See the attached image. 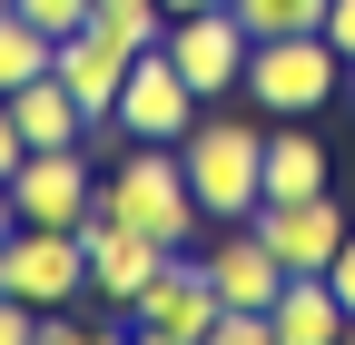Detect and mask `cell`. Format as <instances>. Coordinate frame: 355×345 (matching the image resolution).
<instances>
[{"label": "cell", "mask_w": 355, "mask_h": 345, "mask_svg": "<svg viewBox=\"0 0 355 345\" xmlns=\"http://www.w3.org/2000/svg\"><path fill=\"white\" fill-rule=\"evenodd\" d=\"M247 39H286V30H326V0H227Z\"/></svg>", "instance_id": "e0dca14e"}, {"label": "cell", "mask_w": 355, "mask_h": 345, "mask_svg": "<svg viewBox=\"0 0 355 345\" xmlns=\"http://www.w3.org/2000/svg\"><path fill=\"white\" fill-rule=\"evenodd\" d=\"M99 207L109 218H128V227H148L158 247H198V188H188V168H178V148L168 139H128V158H119V178H99Z\"/></svg>", "instance_id": "7a4b0ae2"}, {"label": "cell", "mask_w": 355, "mask_h": 345, "mask_svg": "<svg viewBox=\"0 0 355 345\" xmlns=\"http://www.w3.org/2000/svg\"><path fill=\"white\" fill-rule=\"evenodd\" d=\"M30 158V139H20V118H10V99H0V188H10V168Z\"/></svg>", "instance_id": "44dd1931"}, {"label": "cell", "mask_w": 355, "mask_h": 345, "mask_svg": "<svg viewBox=\"0 0 355 345\" xmlns=\"http://www.w3.org/2000/svg\"><path fill=\"white\" fill-rule=\"evenodd\" d=\"M10 10H20L30 30H50V39H69V30H89V20H99V0H10Z\"/></svg>", "instance_id": "ac0fdd59"}, {"label": "cell", "mask_w": 355, "mask_h": 345, "mask_svg": "<svg viewBox=\"0 0 355 345\" xmlns=\"http://www.w3.org/2000/svg\"><path fill=\"white\" fill-rule=\"evenodd\" d=\"M10 118H20V139H30V148H79L89 128H99V118H89V109L60 89V69H40L30 89H10Z\"/></svg>", "instance_id": "5bb4252c"}, {"label": "cell", "mask_w": 355, "mask_h": 345, "mask_svg": "<svg viewBox=\"0 0 355 345\" xmlns=\"http://www.w3.org/2000/svg\"><path fill=\"white\" fill-rule=\"evenodd\" d=\"M10 227H20V207H10V188H0V247H10Z\"/></svg>", "instance_id": "603a6c76"}, {"label": "cell", "mask_w": 355, "mask_h": 345, "mask_svg": "<svg viewBox=\"0 0 355 345\" xmlns=\"http://www.w3.org/2000/svg\"><path fill=\"white\" fill-rule=\"evenodd\" d=\"M0 10H10V0H0Z\"/></svg>", "instance_id": "d4e9b609"}, {"label": "cell", "mask_w": 355, "mask_h": 345, "mask_svg": "<svg viewBox=\"0 0 355 345\" xmlns=\"http://www.w3.org/2000/svg\"><path fill=\"white\" fill-rule=\"evenodd\" d=\"M336 89H345V60H336L326 30H286V39H257L247 50V99L266 118H316Z\"/></svg>", "instance_id": "3957f363"}, {"label": "cell", "mask_w": 355, "mask_h": 345, "mask_svg": "<svg viewBox=\"0 0 355 345\" xmlns=\"http://www.w3.org/2000/svg\"><path fill=\"white\" fill-rule=\"evenodd\" d=\"M10 207H20V227H79L99 207V178H89L79 148H30L10 168Z\"/></svg>", "instance_id": "8fae6325"}, {"label": "cell", "mask_w": 355, "mask_h": 345, "mask_svg": "<svg viewBox=\"0 0 355 345\" xmlns=\"http://www.w3.org/2000/svg\"><path fill=\"white\" fill-rule=\"evenodd\" d=\"M79 247H89V296H99L109 316H128V306H139V286L178 256V247H158L148 227L109 218V207H89V218H79Z\"/></svg>", "instance_id": "8992f818"}, {"label": "cell", "mask_w": 355, "mask_h": 345, "mask_svg": "<svg viewBox=\"0 0 355 345\" xmlns=\"http://www.w3.org/2000/svg\"><path fill=\"white\" fill-rule=\"evenodd\" d=\"M198 267H207V286H217V306H277V286H286L277 247H266L247 218L217 227V247H198Z\"/></svg>", "instance_id": "7c38bea8"}, {"label": "cell", "mask_w": 355, "mask_h": 345, "mask_svg": "<svg viewBox=\"0 0 355 345\" xmlns=\"http://www.w3.org/2000/svg\"><path fill=\"white\" fill-rule=\"evenodd\" d=\"M50 50H60L50 30H30L20 10H0V99H10V89H30V79L50 69Z\"/></svg>", "instance_id": "2e32d148"}, {"label": "cell", "mask_w": 355, "mask_h": 345, "mask_svg": "<svg viewBox=\"0 0 355 345\" xmlns=\"http://www.w3.org/2000/svg\"><path fill=\"white\" fill-rule=\"evenodd\" d=\"M0 345H40V306H20L10 286H0Z\"/></svg>", "instance_id": "d6986e66"}, {"label": "cell", "mask_w": 355, "mask_h": 345, "mask_svg": "<svg viewBox=\"0 0 355 345\" xmlns=\"http://www.w3.org/2000/svg\"><path fill=\"white\" fill-rule=\"evenodd\" d=\"M326 286H336V296H345V306H355V237H345V247H336V267H326Z\"/></svg>", "instance_id": "7402d4cb"}, {"label": "cell", "mask_w": 355, "mask_h": 345, "mask_svg": "<svg viewBox=\"0 0 355 345\" xmlns=\"http://www.w3.org/2000/svg\"><path fill=\"white\" fill-rule=\"evenodd\" d=\"M326 39H336V60L355 69V0H326Z\"/></svg>", "instance_id": "ffe728a7"}, {"label": "cell", "mask_w": 355, "mask_h": 345, "mask_svg": "<svg viewBox=\"0 0 355 345\" xmlns=\"http://www.w3.org/2000/svg\"><path fill=\"white\" fill-rule=\"evenodd\" d=\"M198 109H207V99L188 89V69H178L158 39H148V50L128 60V89H119L109 118H119V139H168V148H178V139L198 128Z\"/></svg>", "instance_id": "52a82bcc"}, {"label": "cell", "mask_w": 355, "mask_h": 345, "mask_svg": "<svg viewBox=\"0 0 355 345\" xmlns=\"http://www.w3.org/2000/svg\"><path fill=\"white\" fill-rule=\"evenodd\" d=\"M247 227L277 247V267H286V276H326V267H336V247L355 237V218H345L336 197H266Z\"/></svg>", "instance_id": "9c48e42d"}, {"label": "cell", "mask_w": 355, "mask_h": 345, "mask_svg": "<svg viewBox=\"0 0 355 345\" xmlns=\"http://www.w3.org/2000/svg\"><path fill=\"white\" fill-rule=\"evenodd\" d=\"M0 286L20 296V306L50 316L60 296H89V247L79 227H10V247H0Z\"/></svg>", "instance_id": "ba28073f"}, {"label": "cell", "mask_w": 355, "mask_h": 345, "mask_svg": "<svg viewBox=\"0 0 355 345\" xmlns=\"http://www.w3.org/2000/svg\"><path fill=\"white\" fill-rule=\"evenodd\" d=\"M178 10H217V0H168V20H178Z\"/></svg>", "instance_id": "cb8c5ba5"}, {"label": "cell", "mask_w": 355, "mask_h": 345, "mask_svg": "<svg viewBox=\"0 0 355 345\" xmlns=\"http://www.w3.org/2000/svg\"><path fill=\"white\" fill-rule=\"evenodd\" d=\"M128 326H139L148 345H207V335H217V286H207V267H198V247H178L168 267L139 286Z\"/></svg>", "instance_id": "5b68a950"}, {"label": "cell", "mask_w": 355, "mask_h": 345, "mask_svg": "<svg viewBox=\"0 0 355 345\" xmlns=\"http://www.w3.org/2000/svg\"><path fill=\"white\" fill-rule=\"evenodd\" d=\"M178 168H188L207 227H237V218L266 207V128H247V118H207L198 109V128L178 139Z\"/></svg>", "instance_id": "6da1fadb"}, {"label": "cell", "mask_w": 355, "mask_h": 345, "mask_svg": "<svg viewBox=\"0 0 355 345\" xmlns=\"http://www.w3.org/2000/svg\"><path fill=\"white\" fill-rule=\"evenodd\" d=\"M148 39H128L119 20H89V30H69L60 50H50V69H60V89L89 109V118H109L119 109V89H128V60H139Z\"/></svg>", "instance_id": "30bf717a"}, {"label": "cell", "mask_w": 355, "mask_h": 345, "mask_svg": "<svg viewBox=\"0 0 355 345\" xmlns=\"http://www.w3.org/2000/svg\"><path fill=\"white\" fill-rule=\"evenodd\" d=\"M266 316H277V345H336V335H355V306L326 276H286Z\"/></svg>", "instance_id": "4fadbf2b"}, {"label": "cell", "mask_w": 355, "mask_h": 345, "mask_svg": "<svg viewBox=\"0 0 355 345\" xmlns=\"http://www.w3.org/2000/svg\"><path fill=\"white\" fill-rule=\"evenodd\" d=\"M266 197H326V148L306 139V118L266 128Z\"/></svg>", "instance_id": "9a60e30c"}, {"label": "cell", "mask_w": 355, "mask_h": 345, "mask_svg": "<svg viewBox=\"0 0 355 345\" xmlns=\"http://www.w3.org/2000/svg\"><path fill=\"white\" fill-rule=\"evenodd\" d=\"M158 50L188 69L198 99H227V89H247V50H257V39H247V20L227 10V0H217V10H178L158 30Z\"/></svg>", "instance_id": "277c9868"}]
</instances>
